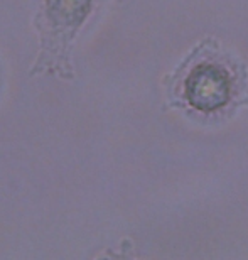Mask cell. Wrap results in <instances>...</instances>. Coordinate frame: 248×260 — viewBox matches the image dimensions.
Wrapping results in <instances>:
<instances>
[{
	"label": "cell",
	"mask_w": 248,
	"mask_h": 260,
	"mask_svg": "<svg viewBox=\"0 0 248 260\" xmlns=\"http://www.w3.org/2000/svg\"><path fill=\"white\" fill-rule=\"evenodd\" d=\"M91 4L93 0H44L36 15L41 53L32 66V75L53 70L61 76L71 73L68 64L71 43L90 14Z\"/></svg>",
	"instance_id": "1"
},
{
	"label": "cell",
	"mask_w": 248,
	"mask_h": 260,
	"mask_svg": "<svg viewBox=\"0 0 248 260\" xmlns=\"http://www.w3.org/2000/svg\"><path fill=\"white\" fill-rule=\"evenodd\" d=\"M228 76L215 66L198 68L188 81L189 102L199 110H215L228 100Z\"/></svg>",
	"instance_id": "2"
}]
</instances>
